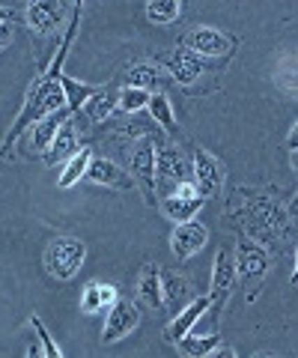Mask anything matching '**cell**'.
<instances>
[{
  "label": "cell",
  "instance_id": "17",
  "mask_svg": "<svg viewBox=\"0 0 298 358\" xmlns=\"http://www.w3.org/2000/svg\"><path fill=\"white\" fill-rule=\"evenodd\" d=\"M87 179H93L98 185H107V188H119V192H131V185H135L131 173H126L123 167H117L107 159H93L90 171H87Z\"/></svg>",
  "mask_w": 298,
  "mask_h": 358
},
{
  "label": "cell",
  "instance_id": "4",
  "mask_svg": "<svg viewBox=\"0 0 298 358\" xmlns=\"http://www.w3.org/2000/svg\"><path fill=\"white\" fill-rule=\"evenodd\" d=\"M87 260V248L81 239L75 236H60L51 239V245L45 248V268L48 275H54L57 281H69V278L78 275V268Z\"/></svg>",
  "mask_w": 298,
  "mask_h": 358
},
{
  "label": "cell",
  "instance_id": "8",
  "mask_svg": "<svg viewBox=\"0 0 298 358\" xmlns=\"http://www.w3.org/2000/svg\"><path fill=\"white\" fill-rule=\"evenodd\" d=\"M191 171H194V185L197 192H200V197H215L221 188H224V167H221V162L215 159L212 152L206 150H194L191 155Z\"/></svg>",
  "mask_w": 298,
  "mask_h": 358
},
{
  "label": "cell",
  "instance_id": "30",
  "mask_svg": "<svg viewBox=\"0 0 298 358\" xmlns=\"http://www.w3.org/2000/svg\"><path fill=\"white\" fill-rule=\"evenodd\" d=\"M278 84L286 93H298V57H286L278 69Z\"/></svg>",
  "mask_w": 298,
  "mask_h": 358
},
{
  "label": "cell",
  "instance_id": "29",
  "mask_svg": "<svg viewBox=\"0 0 298 358\" xmlns=\"http://www.w3.org/2000/svg\"><path fill=\"white\" fill-rule=\"evenodd\" d=\"M149 93L147 90H137V87H123L119 90V110L123 114H137V110L149 108Z\"/></svg>",
  "mask_w": 298,
  "mask_h": 358
},
{
  "label": "cell",
  "instance_id": "20",
  "mask_svg": "<svg viewBox=\"0 0 298 358\" xmlns=\"http://www.w3.org/2000/svg\"><path fill=\"white\" fill-rule=\"evenodd\" d=\"M123 81H126V87H137V90H147L149 93L152 87L164 84V75L156 63H131L123 69Z\"/></svg>",
  "mask_w": 298,
  "mask_h": 358
},
{
  "label": "cell",
  "instance_id": "38",
  "mask_svg": "<svg viewBox=\"0 0 298 358\" xmlns=\"http://www.w3.org/2000/svg\"><path fill=\"white\" fill-rule=\"evenodd\" d=\"M290 281L298 284V248H295V268H292V275H290Z\"/></svg>",
  "mask_w": 298,
  "mask_h": 358
},
{
  "label": "cell",
  "instance_id": "35",
  "mask_svg": "<svg viewBox=\"0 0 298 358\" xmlns=\"http://www.w3.org/2000/svg\"><path fill=\"white\" fill-rule=\"evenodd\" d=\"M286 147L290 150H298V122L292 126V131H290V138H286Z\"/></svg>",
  "mask_w": 298,
  "mask_h": 358
},
{
  "label": "cell",
  "instance_id": "40",
  "mask_svg": "<svg viewBox=\"0 0 298 358\" xmlns=\"http://www.w3.org/2000/svg\"><path fill=\"white\" fill-rule=\"evenodd\" d=\"M257 358H274V355H257Z\"/></svg>",
  "mask_w": 298,
  "mask_h": 358
},
{
  "label": "cell",
  "instance_id": "19",
  "mask_svg": "<svg viewBox=\"0 0 298 358\" xmlns=\"http://www.w3.org/2000/svg\"><path fill=\"white\" fill-rule=\"evenodd\" d=\"M137 296L143 305L149 308H161L164 305V289H161V272L152 263H147L140 268V278H137Z\"/></svg>",
  "mask_w": 298,
  "mask_h": 358
},
{
  "label": "cell",
  "instance_id": "6",
  "mask_svg": "<svg viewBox=\"0 0 298 358\" xmlns=\"http://www.w3.org/2000/svg\"><path fill=\"white\" fill-rule=\"evenodd\" d=\"M156 66H164V72H170V78L179 87H191L206 72V60L188 48H173V51L158 54Z\"/></svg>",
  "mask_w": 298,
  "mask_h": 358
},
{
  "label": "cell",
  "instance_id": "12",
  "mask_svg": "<svg viewBox=\"0 0 298 358\" xmlns=\"http://www.w3.org/2000/svg\"><path fill=\"white\" fill-rule=\"evenodd\" d=\"M72 117V110L69 108H63V110H57V114H51V117H45L42 122H36L24 138H27V150H30V155H45L48 150H51V143H54V138H57V131L63 129V122Z\"/></svg>",
  "mask_w": 298,
  "mask_h": 358
},
{
  "label": "cell",
  "instance_id": "39",
  "mask_svg": "<svg viewBox=\"0 0 298 358\" xmlns=\"http://www.w3.org/2000/svg\"><path fill=\"white\" fill-rule=\"evenodd\" d=\"M290 164H292V171L298 173V150H292V155H290Z\"/></svg>",
  "mask_w": 298,
  "mask_h": 358
},
{
  "label": "cell",
  "instance_id": "33",
  "mask_svg": "<svg viewBox=\"0 0 298 358\" xmlns=\"http://www.w3.org/2000/svg\"><path fill=\"white\" fill-rule=\"evenodd\" d=\"M173 194H176V197H200V192H197V185H194V182H179Z\"/></svg>",
  "mask_w": 298,
  "mask_h": 358
},
{
  "label": "cell",
  "instance_id": "3",
  "mask_svg": "<svg viewBox=\"0 0 298 358\" xmlns=\"http://www.w3.org/2000/svg\"><path fill=\"white\" fill-rule=\"evenodd\" d=\"M158 143L152 138H140L128 152V167H131V179L140 185L143 200L149 206H156V176H158Z\"/></svg>",
  "mask_w": 298,
  "mask_h": 358
},
{
  "label": "cell",
  "instance_id": "32",
  "mask_svg": "<svg viewBox=\"0 0 298 358\" xmlns=\"http://www.w3.org/2000/svg\"><path fill=\"white\" fill-rule=\"evenodd\" d=\"M13 24H9V21H0V51L3 48H9V42H13Z\"/></svg>",
  "mask_w": 298,
  "mask_h": 358
},
{
  "label": "cell",
  "instance_id": "2",
  "mask_svg": "<svg viewBox=\"0 0 298 358\" xmlns=\"http://www.w3.org/2000/svg\"><path fill=\"white\" fill-rule=\"evenodd\" d=\"M245 224H248V233L253 242H266L271 248H283V236H286V227H290V221H286V212L281 209L278 200H266L260 194H248V215H245Z\"/></svg>",
  "mask_w": 298,
  "mask_h": 358
},
{
  "label": "cell",
  "instance_id": "34",
  "mask_svg": "<svg viewBox=\"0 0 298 358\" xmlns=\"http://www.w3.org/2000/svg\"><path fill=\"white\" fill-rule=\"evenodd\" d=\"M212 358H239V355H236V350H233V346H221V350H218Z\"/></svg>",
  "mask_w": 298,
  "mask_h": 358
},
{
  "label": "cell",
  "instance_id": "14",
  "mask_svg": "<svg viewBox=\"0 0 298 358\" xmlns=\"http://www.w3.org/2000/svg\"><path fill=\"white\" fill-rule=\"evenodd\" d=\"M206 310H212V299H209V296L194 299L188 308H182V310L173 317V322L167 326V331H164V334H167V341H170V343H179L182 338H188L191 329L197 326V320H200Z\"/></svg>",
  "mask_w": 298,
  "mask_h": 358
},
{
  "label": "cell",
  "instance_id": "26",
  "mask_svg": "<svg viewBox=\"0 0 298 358\" xmlns=\"http://www.w3.org/2000/svg\"><path fill=\"white\" fill-rule=\"evenodd\" d=\"M90 164H93V152H90V147L78 150L69 162H66V167H63V173H60V188H72L81 176H87Z\"/></svg>",
  "mask_w": 298,
  "mask_h": 358
},
{
  "label": "cell",
  "instance_id": "37",
  "mask_svg": "<svg viewBox=\"0 0 298 358\" xmlns=\"http://www.w3.org/2000/svg\"><path fill=\"white\" fill-rule=\"evenodd\" d=\"M13 18H15V13H13V9L0 6V21H13Z\"/></svg>",
  "mask_w": 298,
  "mask_h": 358
},
{
  "label": "cell",
  "instance_id": "5",
  "mask_svg": "<svg viewBox=\"0 0 298 358\" xmlns=\"http://www.w3.org/2000/svg\"><path fill=\"white\" fill-rule=\"evenodd\" d=\"M24 15H27V24L36 36L57 39L60 33H66V27H69L72 6L60 3V0H39V3H30L24 9Z\"/></svg>",
  "mask_w": 298,
  "mask_h": 358
},
{
  "label": "cell",
  "instance_id": "7",
  "mask_svg": "<svg viewBox=\"0 0 298 358\" xmlns=\"http://www.w3.org/2000/svg\"><path fill=\"white\" fill-rule=\"evenodd\" d=\"M140 326V310L131 299H117L107 310V322H105V331H102V341L105 343H117L128 338L131 331Z\"/></svg>",
  "mask_w": 298,
  "mask_h": 358
},
{
  "label": "cell",
  "instance_id": "18",
  "mask_svg": "<svg viewBox=\"0 0 298 358\" xmlns=\"http://www.w3.org/2000/svg\"><path fill=\"white\" fill-rule=\"evenodd\" d=\"M78 150H81V147H78V131H75V122L66 120L63 129L57 131V138H54V143H51V150L45 152V162H48V164L69 162Z\"/></svg>",
  "mask_w": 298,
  "mask_h": 358
},
{
  "label": "cell",
  "instance_id": "21",
  "mask_svg": "<svg viewBox=\"0 0 298 358\" xmlns=\"http://www.w3.org/2000/svg\"><path fill=\"white\" fill-rule=\"evenodd\" d=\"M176 346H179L182 358H209V355H215L224 343H221V334L212 331V334H188V338H182Z\"/></svg>",
  "mask_w": 298,
  "mask_h": 358
},
{
  "label": "cell",
  "instance_id": "15",
  "mask_svg": "<svg viewBox=\"0 0 298 358\" xmlns=\"http://www.w3.org/2000/svg\"><path fill=\"white\" fill-rule=\"evenodd\" d=\"M158 179H170V182H191V164L185 162V152L179 147H158Z\"/></svg>",
  "mask_w": 298,
  "mask_h": 358
},
{
  "label": "cell",
  "instance_id": "13",
  "mask_svg": "<svg viewBox=\"0 0 298 358\" xmlns=\"http://www.w3.org/2000/svg\"><path fill=\"white\" fill-rule=\"evenodd\" d=\"M209 242V230L200 221H188V224H176L173 236H170V248L179 260H188L197 251H203Z\"/></svg>",
  "mask_w": 298,
  "mask_h": 358
},
{
  "label": "cell",
  "instance_id": "16",
  "mask_svg": "<svg viewBox=\"0 0 298 358\" xmlns=\"http://www.w3.org/2000/svg\"><path fill=\"white\" fill-rule=\"evenodd\" d=\"M161 289H164V305H167L170 310H176V313L194 301L188 278H185L182 272H176V268H164L161 272Z\"/></svg>",
  "mask_w": 298,
  "mask_h": 358
},
{
  "label": "cell",
  "instance_id": "23",
  "mask_svg": "<svg viewBox=\"0 0 298 358\" xmlns=\"http://www.w3.org/2000/svg\"><path fill=\"white\" fill-rule=\"evenodd\" d=\"M117 299H119V296H117V287H114V284L90 281V284H87V289H84L81 308H84L87 313H96V310H102V308L110 310V305H114Z\"/></svg>",
  "mask_w": 298,
  "mask_h": 358
},
{
  "label": "cell",
  "instance_id": "1",
  "mask_svg": "<svg viewBox=\"0 0 298 358\" xmlns=\"http://www.w3.org/2000/svg\"><path fill=\"white\" fill-rule=\"evenodd\" d=\"M63 108H66V93H63L60 78L39 75L36 81L27 87L24 105H21L18 117L13 122V129L6 131L3 147H0V159H9V150H13V143H18L33 126H36V122H42L45 117H51V114H57V110H63Z\"/></svg>",
  "mask_w": 298,
  "mask_h": 358
},
{
  "label": "cell",
  "instance_id": "25",
  "mask_svg": "<svg viewBox=\"0 0 298 358\" xmlns=\"http://www.w3.org/2000/svg\"><path fill=\"white\" fill-rule=\"evenodd\" d=\"M119 108V93H110L107 87H98V93L84 105V114L93 122H105L110 120V114Z\"/></svg>",
  "mask_w": 298,
  "mask_h": 358
},
{
  "label": "cell",
  "instance_id": "36",
  "mask_svg": "<svg viewBox=\"0 0 298 358\" xmlns=\"http://www.w3.org/2000/svg\"><path fill=\"white\" fill-rule=\"evenodd\" d=\"M27 358H45V352H42V346H27Z\"/></svg>",
  "mask_w": 298,
  "mask_h": 358
},
{
  "label": "cell",
  "instance_id": "10",
  "mask_svg": "<svg viewBox=\"0 0 298 358\" xmlns=\"http://www.w3.org/2000/svg\"><path fill=\"white\" fill-rule=\"evenodd\" d=\"M236 272L245 278V281H260L269 268V254L260 242L253 239H239L236 245Z\"/></svg>",
  "mask_w": 298,
  "mask_h": 358
},
{
  "label": "cell",
  "instance_id": "24",
  "mask_svg": "<svg viewBox=\"0 0 298 358\" xmlns=\"http://www.w3.org/2000/svg\"><path fill=\"white\" fill-rule=\"evenodd\" d=\"M60 84H63V93H66V108L72 110H84V105L98 93V87L93 84H84V81H75L69 75H60Z\"/></svg>",
  "mask_w": 298,
  "mask_h": 358
},
{
  "label": "cell",
  "instance_id": "27",
  "mask_svg": "<svg viewBox=\"0 0 298 358\" xmlns=\"http://www.w3.org/2000/svg\"><path fill=\"white\" fill-rule=\"evenodd\" d=\"M149 117L156 120V126L164 131V134H176V117H173V108H170V99L164 96V93H156L149 99Z\"/></svg>",
  "mask_w": 298,
  "mask_h": 358
},
{
  "label": "cell",
  "instance_id": "9",
  "mask_svg": "<svg viewBox=\"0 0 298 358\" xmlns=\"http://www.w3.org/2000/svg\"><path fill=\"white\" fill-rule=\"evenodd\" d=\"M236 39L233 36H224V33H218L212 27H194L188 36H185L182 48H188L194 54H200V57H224V54L233 51Z\"/></svg>",
  "mask_w": 298,
  "mask_h": 358
},
{
  "label": "cell",
  "instance_id": "31",
  "mask_svg": "<svg viewBox=\"0 0 298 358\" xmlns=\"http://www.w3.org/2000/svg\"><path fill=\"white\" fill-rule=\"evenodd\" d=\"M30 322H33V329H36V334H39V343H42V352H45V358H63L60 355V346L54 343V338H51L48 329H45V322H42L39 317H33Z\"/></svg>",
  "mask_w": 298,
  "mask_h": 358
},
{
  "label": "cell",
  "instance_id": "22",
  "mask_svg": "<svg viewBox=\"0 0 298 358\" xmlns=\"http://www.w3.org/2000/svg\"><path fill=\"white\" fill-rule=\"evenodd\" d=\"M200 206H203V197H176V194H170V197L161 200V212L176 224L194 221V215L200 212Z\"/></svg>",
  "mask_w": 298,
  "mask_h": 358
},
{
  "label": "cell",
  "instance_id": "28",
  "mask_svg": "<svg viewBox=\"0 0 298 358\" xmlns=\"http://www.w3.org/2000/svg\"><path fill=\"white\" fill-rule=\"evenodd\" d=\"M182 15V3L179 0H152L147 6V18L152 24H173Z\"/></svg>",
  "mask_w": 298,
  "mask_h": 358
},
{
  "label": "cell",
  "instance_id": "11",
  "mask_svg": "<svg viewBox=\"0 0 298 358\" xmlns=\"http://www.w3.org/2000/svg\"><path fill=\"white\" fill-rule=\"evenodd\" d=\"M236 257L230 254L227 248H221L215 254V266H212V293H209V299H212V308H221V301L230 299V289H233L236 284Z\"/></svg>",
  "mask_w": 298,
  "mask_h": 358
}]
</instances>
